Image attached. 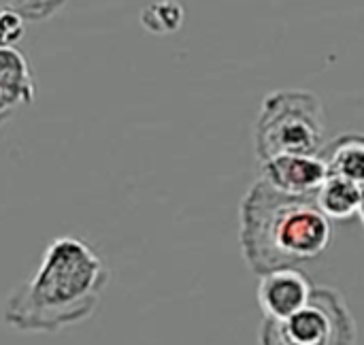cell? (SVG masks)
<instances>
[{"instance_id": "1", "label": "cell", "mask_w": 364, "mask_h": 345, "mask_svg": "<svg viewBox=\"0 0 364 345\" xmlns=\"http://www.w3.org/2000/svg\"><path fill=\"white\" fill-rule=\"evenodd\" d=\"M109 280V267L87 243L58 237L36 273L6 297L4 324L17 333H60L96 312Z\"/></svg>"}, {"instance_id": "2", "label": "cell", "mask_w": 364, "mask_h": 345, "mask_svg": "<svg viewBox=\"0 0 364 345\" xmlns=\"http://www.w3.org/2000/svg\"><path fill=\"white\" fill-rule=\"evenodd\" d=\"M333 241V222L314 196L277 192L260 177L239 207V243L256 275L292 269L322 256Z\"/></svg>"}, {"instance_id": "3", "label": "cell", "mask_w": 364, "mask_h": 345, "mask_svg": "<svg viewBox=\"0 0 364 345\" xmlns=\"http://www.w3.org/2000/svg\"><path fill=\"white\" fill-rule=\"evenodd\" d=\"M324 147V107L309 90H275L264 96L254 124L258 162L277 156H318Z\"/></svg>"}, {"instance_id": "4", "label": "cell", "mask_w": 364, "mask_h": 345, "mask_svg": "<svg viewBox=\"0 0 364 345\" xmlns=\"http://www.w3.org/2000/svg\"><path fill=\"white\" fill-rule=\"evenodd\" d=\"M260 345H356L358 327L354 314L337 288L314 286L303 309L273 322L262 320L258 329Z\"/></svg>"}, {"instance_id": "5", "label": "cell", "mask_w": 364, "mask_h": 345, "mask_svg": "<svg viewBox=\"0 0 364 345\" xmlns=\"http://www.w3.org/2000/svg\"><path fill=\"white\" fill-rule=\"evenodd\" d=\"M314 292L311 280L296 267L277 269L260 275L258 284V305L264 320L282 322L305 307Z\"/></svg>"}, {"instance_id": "6", "label": "cell", "mask_w": 364, "mask_h": 345, "mask_svg": "<svg viewBox=\"0 0 364 345\" xmlns=\"http://www.w3.org/2000/svg\"><path fill=\"white\" fill-rule=\"evenodd\" d=\"M260 169L262 181L292 196H314L326 179V169L318 156H277L262 162Z\"/></svg>"}, {"instance_id": "7", "label": "cell", "mask_w": 364, "mask_h": 345, "mask_svg": "<svg viewBox=\"0 0 364 345\" xmlns=\"http://www.w3.org/2000/svg\"><path fill=\"white\" fill-rule=\"evenodd\" d=\"M326 169V177L364 181V139L358 132H348L324 145L318 154Z\"/></svg>"}, {"instance_id": "8", "label": "cell", "mask_w": 364, "mask_h": 345, "mask_svg": "<svg viewBox=\"0 0 364 345\" xmlns=\"http://www.w3.org/2000/svg\"><path fill=\"white\" fill-rule=\"evenodd\" d=\"M318 209L326 220H360L363 218V184L326 177L314 194Z\"/></svg>"}, {"instance_id": "9", "label": "cell", "mask_w": 364, "mask_h": 345, "mask_svg": "<svg viewBox=\"0 0 364 345\" xmlns=\"http://www.w3.org/2000/svg\"><path fill=\"white\" fill-rule=\"evenodd\" d=\"M0 96L15 109L34 100L32 70L26 55L15 47H0Z\"/></svg>"}, {"instance_id": "10", "label": "cell", "mask_w": 364, "mask_h": 345, "mask_svg": "<svg viewBox=\"0 0 364 345\" xmlns=\"http://www.w3.org/2000/svg\"><path fill=\"white\" fill-rule=\"evenodd\" d=\"M141 21L154 34L175 32L183 23V6L179 2H151L143 9Z\"/></svg>"}, {"instance_id": "11", "label": "cell", "mask_w": 364, "mask_h": 345, "mask_svg": "<svg viewBox=\"0 0 364 345\" xmlns=\"http://www.w3.org/2000/svg\"><path fill=\"white\" fill-rule=\"evenodd\" d=\"M26 32L21 15L11 4H0V47H13Z\"/></svg>"}, {"instance_id": "12", "label": "cell", "mask_w": 364, "mask_h": 345, "mask_svg": "<svg viewBox=\"0 0 364 345\" xmlns=\"http://www.w3.org/2000/svg\"><path fill=\"white\" fill-rule=\"evenodd\" d=\"M13 113H15V107H11V105L0 96V126H2V124L13 115Z\"/></svg>"}]
</instances>
